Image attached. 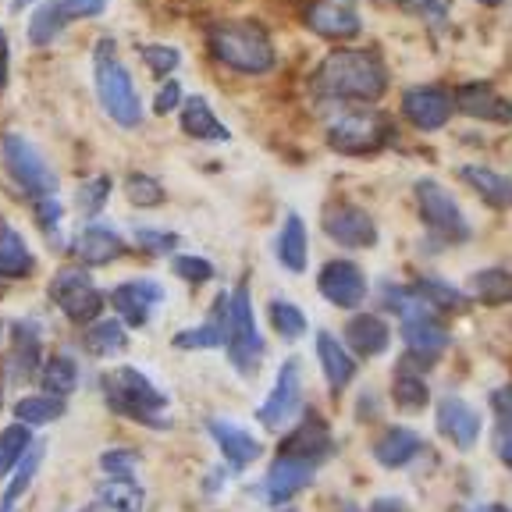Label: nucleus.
<instances>
[{
	"label": "nucleus",
	"mask_w": 512,
	"mask_h": 512,
	"mask_svg": "<svg viewBox=\"0 0 512 512\" xmlns=\"http://www.w3.org/2000/svg\"><path fill=\"white\" fill-rule=\"evenodd\" d=\"M107 11V0H43L40 8L29 18V43L32 47H47L57 40V32H64L72 22H86V18H100Z\"/></svg>",
	"instance_id": "9d476101"
},
{
	"label": "nucleus",
	"mask_w": 512,
	"mask_h": 512,
	"mask_svg": "<svg viewBox=\"0 0 512 512\" xmlns=\"http://www.w3.org/2000/svg\"><path fill=\"white\" fill-rule=\"evenodd\" d=\"M278 512H292V509H278Z\"/></svg>",
	"instance_id": "e2e57ef3"
},
{
	"label": "nucleus",
	"mask_w": 512,
	"mask_h": 512,
	"mask_svg": "<svg viewBox=\"0 0 512 512\" xmlns=\"http://www.w3.org/2000/svg\"><path fill=\"white\" fill-rule=\"evenodd\" d=\"M491 413H495V456L512 466V384L491 392Z\"/></svg>",
	"instance_id": "f704fd0d"
},
{
	"label": "nucleus",
	"mask_w": 512,
	"mask_h": 512,
	"mask_svg": "<svg viewBox=\"0 0 512 512\" xmlns=\"http://www.w3.org/2000/svg\"><path fill=\"white\" fill-rule=\"evenodd\" d=\"M104 399L114 413L128 416V420H136V424L157 427V431L168 427V416H164L168 395L160 392L157 384H153L139 367L111 370V374L104 377Z\"/></svg>",
	"instance_id": "20e7f679"
},
{
	"label": "nucleus",
	"mask_w": 512,
	"mask_h": 512,
	"mask_svg": "<svg viewBox=\"0 0 512 512\" xmlns=\"http://www.w3.org/2000/svg\"><path fill=\"white\" fill-rule=\"evenodd\" d=\"M224 306H228V296H221L214 303V320L200 324V328H185L175 335L178 349H217L224 345Z\"/></svg>",
	"instance_id": "4c0bfd02"
},
{
	"label": "nucleus",
	"mask_w": 512,
	"mask_h": 512,
	"mask_svg": "<svg viewBox=\"0 0 512 512\" xmlns=\"http://www.w3.org/2000/svg\"><path fill=\"white\" fill-rule=\"evenodd\" d=\"M0 153H4V168H8V175L15 178L18 189H22L32 203L43 200V196H57V175L50 171L43 153L36 150L29 139L11 132V136H4Z\"/></svg>",
	"instance_id": "0eeeda50"
},
{
	"label": "nucleus",
	"mask_w": 512,
	"mask_h": 512,
	"mask_svg": "<svg viewBox=\"0 0 512 512\" xmlns=\"http://www.w3.org/2000/svg\"><path fill=\"white\" fill-rule=\"evenodd\" d=\"M480 4H502V0H480Z\"/></svg>",
	"instance_id": "bf43d9fd"
},
{
	"label": "nucleus",
	"mask_w": 512,
	"mask_h": 512,
	"mask_svg": "<svg viewBox=\"0 0 512 512\" xmlns=\"http://www.w3.org/2000/svg\"><path fill=\"white\" fill-rule=\"evenodd\" d=\"M370 512H409V509L399 502V498H377V502L370 505Z\"/></svg>",
	"instance_id": "6e6d98bb"
},
{
	"label": "nucleus",
	"mask_w": 512,
	"mask_h": 512,
	"mask_svg": "<svg viewBox=\"0 0 512 512\" xmlns=\"http://www.w3.org/2000/svg\"><path fill=\"white\" fill-rule=\"evenodd\" d=\"M40 381H43V388H47V395L68 399V395H72L75 388H79V363H75L72 356L57 352V356H50V360L43 363Z\"/></svg>",
	"instance_id": "c9c22d12"
},
{
	"label": "nucleus",
	"mask_w": 512,
	"mask_h": 512,
	"mask_svg": "<svg viewBox=\"0 0 512 512\" xmlns=\"http://www.w3.org/2000/svg\"><path fill=\"white\" fill-rule=\"evenodd\" d=\"M171 274L189 285H207L214 278V264H210L207 256H192V253H178L171 256Z\"/></svg>",
	"instance_id": "49530a36"
},
{
	"label": "nucleus",
	"mask_w": 512,
	"mask_h": 512,
	"mask_svg": "<svg viewBox=\"0 0 512 512\" xmlns=\"http://www.w3.org/2000/svg\"><path fill=\"white\" fill-rule=\"evenodd\" d=\"M25 4H29V0H11V8H18V11H22Z\"/></svg>",
	"instance_id": "13d9d810"
},
{
	"label": "nucleus",
	"mask_w": 512,
	"mask_h": 512,
	"mask_svg": "<svg viewBox=\"0 0 512 512\" xmlns=\"http://www.w3.org/2000/svg\"><path fill=\"white\" fill-rule=\"evenodd\" d=\"M82 512H100V509H82Z\"/></svg>",
	"instance_id": "680f3d73"
},
{
	"label": "nucleus",
	"mask_w": 512,
	"mask_h": 512,
	"mask_svg": "<svg viewBox=\"0 0 512 512\" xmlns=\"http://www.w3.org/2000/svg\"><path fill=\"white\" fill-rule=\"evenodd\" d=\"M310 480H313V466L299 463V459L278 456L271 463V470H267L260 495H264L271 505H285V502H292V498H296Z\"/></svg>",
	"instance_id": "4be33fe9"
},
{
	"label": "nucleus",
	"mask_w": 512,
	"mask_h": 512,
	"mask_svg": "<svg viewBox=\"0 0 512 512\" xmlns=\"http://www.w3.org/2000/svg\"><path fill=\"white\" fill-rule=\"evenodd\" d=\"M136 246L150 256H164L178 246L175 232H160V228H136Z\"/></svg>",
	"instance_id": "8fccbe9b"
},
{
	"label": "nucleus",
	"mask_w": 512,
	"mask_h": 512,
	"mask_svg": "<svg viewBox=\"0 0 512 512\" xmlns=\"http://www.w3.org/2000/svg\"><path fill=\"white\" fill-rule=\"evenodd\" d=\"M160 303H164V288L150 278L121 281V285H114V292H111L114 313H118V320L128 324V328H143V324H150L153 310H157Z\"/></svg>",
	"instance_id": "f3484780"
},
{
	"label": "nucleus",
	"mask_w": 512,
	"mask_h": 512,
	"mask_svg": "<svg viewBox=\"0 0 512 512\" xmlns=\"http://www.w3.org/2000/svg\"><path fill=\"white\" fill-rule=\"evenodd\" d=\"M317 288L338 310H360L367 299V274L352 260H328L317 274Z\"/></svg>",
	"instance_id": "2eb2a0df"
},
{
	"label": "nucleus",
	"mask_w": 512,
	"mask_h": 512,
	"mask_svg": "<svg viewBox=\"0 0 512 512\" xmlns=\"http://www.w3.org/2000/svg\"><path fill=\"white\" fill-rule=\"evenodd\" d=\"M32 271H36V260H32L25 239L0 217V278L22 281V278H29Z\"/></svg>",
	"instance_id": "c85d7f7f"
},
{
	"label": "nucleus",
	"mask_w": 512,
	"mask_h": 512,
	"mask_svg": "<svg viewBox=\"0 0 512 512\" xmlns=\"http://www.w3.org/2000/svg\"><path fill=\"white\" fill-rule=\"evenodd\" d=\"M86 349L93 352V356H100V360L125 352L128 349L125 324H121V320H93L86 331Z\"/></svg>",
	"instance_id": "58836bf2"
},
{
	"label": "nucleus",
	"mask_w": 512,
	"mask_h": 512,
	"mask_svg": "<svg viewBox=\"0 0 512 512\" xmlns=\"http://www.w3.org/2000/svg\"><path fill=\"white\" fill-rule=\"evenodd\" d=\"M317 360H320V370H324V381H328L331 392L349 388L352 377H356V360H352V352L345 349V342H338L331 331H317Z\"/></svg>",
	"instance_id": "a878e982"
},
{
	"label": "nucleus",
	"mask_w": 512,
	"mask_h": 512,
	"mask_svg": "<svg viewBox=\"0 0 512 512\" xmlns=\"http://www.w3.org/2000/svg\"><path fill=\"white\" fill-rule=\"evenodd\" d=\"M0 395H4V381H0ZM0 406H4V399H0Z\"/></svg>",
	"instance_id": "052dcab7"
},
{
	"label": "nucleus",
	"mask_w": 512,
	"mask_h": 512,
	"mask_svg": "<svg viewBox=\"0 0 512 512\" xmlns=\"http://www.w3.org/2000/svg\"><path fill=\"white\" fill-rule=\"evenodd\" d=\"M392 345V331L384 324V317L377 313H356V317L345 324V349H352L363 360H377L384 356Z\"/></svg>",
	"instance_id": "5701e85b"
},
{
	"label": "nucleus",
	"mask_w": 512,
	"mask_h": 512,
	"mask_svg": "<svg viewBox=\"0 0 512 512\" xmlns=\"http://www.w3.org/2000/svg\"><path fill=\"white\" fill-rule=\"evenodd\" d=\"M32 448V434L25 424H11L0 431V477H8L18 463L25 459V452Z\"/></svg>",
	"instance_id": "37998d69"
},
{
	"label": "nucleus",
	"mask_w": 512,
	"mask_h": 512,
	"mask_svg": "<svg viewBox=\"0 0 512 512\" xmlns=\"http://www.w3.org/2000/svg\"><path fill=\"white\" fill-rule=\"evenodd\" d=\"M402 342H406V360L416 363L420 370H427L448 349L452 335H448V328L431 310H424L402 320Z\"/></svg>",
	"instance_id": "ddd939ff"
},
{
	"label": "nucleus",
	"mask_w": 512,
	"mask_h": 512,
	"mask_svg": "<svg viewBox=\"0 0 512 512\" xmlns=\"http://www.w3.org/2000/svg\"><path fill=\"white\" fill-rule=\"evenodd\" d=\"M11 381H29L36 370H43L40 363V324H29V320H18L15 324V345H11L8 356Z\"/></svg>",
	"instance_id": "cd10ccee"
},
{
	"label": "nucleus",
	"mask_w": 512,
	"mask_h": 512,
	"mask_svg": "<svg viewBox=\"0 0 512 512\" xmlns=\"http://www.w3.org/2000/svg\"><path fill=\"white\" fill-rule=\"evenodd\" d=\"M299 406H303V363L288 360V363H281L278 381H274L264 406L256 409V420L264 427H271V431H281V427L299 413Z\"/></svg>",
	"instance_id": "f8f14e48"
},
{
	"label": "nucleus",
	"mask_w": 512,
	"mask_h": 512,
	"mask_svg": "<svg viewBox=\"0 0 512 512\" xmlns=\"http://www.w3.org/2000/svg\"><path fill=\"white\" fill-rule=\"evenodd\" d=\"M452 104L459 114L473 121H491V125H509L512 121V104L488 82H466L452 93Z\"/></svg>",
	"instance_id": "6ab92c4d"
},
{
	"label": "nucleus",
	"mask_w": 512,
	"mask_h": 512,
	"mask_svg": "<svg viewBox=\"0 0 512 512\" xmlns=\"http://www.w3.org/2000/svg\"><path fill=\"white\" fill-rule=\"evenodd\" d=\"M434 424H438V434L445 441H452L456 448H473L480 438V413L459 395H448V399L438 402V413H434Z\"/></svg>",
	"instance_id": "aec40b11"
},
{
	"label": "nucleus",
	"mask_w": 512,
	"mask_h": 512,
	"mask_svg": "<svg viewBox=\"0 0 512 512\" xmlns=\"http://www.w3.org/2000/svg\"><path fill=\"white\" fill-rule=\"evenodd\" d=\"M452 111H456L452 93L441 86H413L402 93V118L416 132H438V128H445Z\"/></svg>",
	"instance_id": "dca6fc26"
},
{
	"label": "nucleus",
	"mask_w": 512,
	"mask_h": 512,
	"mask_svg": "<svg viewBox=\"0 0 512 512\" xmlns=\"http://www.w3.org/2000/svg\"><path fill=\"white\" fill-rule=\"evenodd\" d=\"M93 79H96V96L104 114L121 128H136L143 121V100L136 93V82L128 75L125 61L118 57V43L100 40L93 50Z\"/></svg>",
	"instance_id": "7ed1b4c3"
},
{
	"label": "nucleus",
	"mask_w": 512,
	"mask_h": 512,
	"mask_svg": "<svg viewBox=\"0 0 512 512\" xmlns=\"http://www.w3.org/2000/svg\"><path fill=\"white\" fill-rule=\"evenodd\" d=\"M207 50L217 64L239 75H267L278 64L271 32L260 22H214L207 29Z\"/></svg>",
	"instance_id": "f03ea898"
},
{
	"label": "nucleus",
	"mask_w": 512,
	"mask_h": 512,
	"mask_svg": "<svg viewBox=\"0 0 512 512\" xmlns=\"http://www.w3.org/2000/svg\"><path fill=\"white\" fill-rule=\"evenodd\" d=\"M207 431H210V438L217 441L224 463L232 466V470H246V466L256 463V456H260V441H256L242 424H235V420L214 416V420L207 424Z\"/></svg>",
	"instance_id": "412c9836"
},
{
	"label": "nucleus",
	"mask_w": 512,
	"mask_h": 512,
	"mask_svg": "<svg viewBox=\"0 0 512 512\" xmlns=\"http://www.w3.org/2000/svg\"><path fill=\"white\" fill-rule=\"evenodd\" d=\"M111 178L107 175H93V178H86V182L79 185V192H75V200H79V210L86 217H93V214H100V210L107 207V200H111Z\"/></svg>",
	"instance_id": "a18cd8bd"
},
{
	"label": "nucleus",
	"mask_w": 512,
	"mask_h": 512,
	"mask_svg": "<svg viewBox=\"0 0 512 512\" xmlns=\"http://www.w3.org/2000/svg\"><path fill=\"white\" fill-rule=\"evenodd\" d=\"M32 217H36V224H40V232L54 239L57 224H61V217H64L61 200H57V196H43V200H36L32 203Z\"/></svg>",
	"instance_id": "603ef678"
},
{
	"label": "nucleus",
	"mask_w": 512,
	"mask_h": 512,
	"mask_svg": "<svg viewBox=\"0 0 512 512\" xmlns=\"http://www.w3.org/2000/svg\"><path fill=\"white\" fill-rule=\"evenodd\" d=\"M72 253L86 267H104L125 253V239L114 232L111 224H86L72 242Z\"/></svg>",
	"instance_id": "b1692460"
},
{
	"label": "nucleus",
	"mask_w": 512,
	"mask_h": 512,
	"mask_svg": "<svg viewBox=\"0 0 512 512\" xmlns=\"http://www.w3.org/2000/svg\"><path fill=\"white\" fill-rule=\"evenodd\" d=\"M224 349H228V360L239 374H256L260 360H264V335L256 328V313L253 299H249V288L239 285L228 296L224 306Z\"/></svg>",
	"instance_id": "39448f33"
},
{
	"label": "nucleus",
	"mask_w": 512,
	"mask_h": 512,
	"mask_svg": "<svg viewBox=\"0 0 512 512\" xmlns=\"http://www.w3.org/2000/svg\"><path fill=\"white\" fill-rule=\"evenodd\" d=\"M331 452H335V438H331L328 424H324L320 413H306L303 420H299V427H292L278 445V456L299 459V463H306V466L324 463Z\"/></svg>",
	"instance_id": "4468645a"
},
{
	"label": "nucleus",
	"mask_w": 512,
	"mask_h": 512,
	"mask_svg": "<svg viewBox=\"0 0 512 512\" xmlns=\"http://www.w3.org/2000/svg\"><path fill=\"white\" fill-rule=\"evenodd\" d=\"M100 466H104L107 477H132L139 466V456L132 448H107L104 456H100Z\"/></svg>",
	"instance_id": "09e8293b"
},
{
	"label": "nucleus",
	"mask_w": 512,
	"mask_h": 512,
	"mask_svg": "<svg viewBox=\"0 0 512 512\" xmlns=\"http://www.w3.org/2000/svg\"><path fill=\"white\" fill-rule=\"evenodd\" d=\"M50 299L75 324H93L104 313V292L96 288V281L82 267H61L50 278Z\"/></svg>",
	"instance_id": "1a4fd4ad"
},
{
	"label": "nucleus",
	"mask_w": 512,
	"mask_h": 512,
	"mask_svg": "<svg viewBox=\"0 0 512 512\" xmlns=\"http://www.w3.org/2000/svg\"><path fill=\"white\" fill-rule=\"evenodd\" d=\"M466 288H470V296L484 306H509L512 303V271L509 267L477 271V274H470Z\"/></svg>",
	"instance_id": "473e14b6"
},
{
	"label": "nucleus",
	"mask_w": 512,
	"mask_h": 512,
	"mask_svg": "<svg viewBox=\"0 0 512 512\" xmlns=\"http://www.w3.org/2000/svg\"><path fill=\"white\" fill-rule=\"evenodd\" d=\"M424 438L409 427H388L381 438L374 441V459L384 466V470H399V466H409L420 452H424Z\"/></svg>",
	"instance_id": "bb28decb"
},
{
	"label": "nucleus",
	"mask_w": 512,
	"mask_h": 512,
	"mask_svg": "<svg viewBox=\"0 0 512 512\" xmlns=\"http://www.w3.org/2000/svg\"><path fill=\"white\" fill-rule=\"evenodd\" d=\"M267 317H271V324H274V331H278L285 342H296V338H303L306 335V313L299 310L296 303H288V299H271L267 303Z\"/></svg>",
	"instance_id": "79ce46f5"
},
{
	"label": "nucleus",
	"mask_w": 512,
	"mask_h": 512,
	"mask_svg": "<svg viewBox=\"0 0 512 512\" xmlns=\"http://www.w3.org/2000/svg\"><path fill=\"white\" fill-rule=\"evenodd\" d=\"M178 118H182V132L196 143H228L232 139L228 125L217 118L214 107L203 96H185V104L178 107Z\"/></svg>",
	"instance_id": "393cba45"
},
{
	"label": "nucleus",
	"mask_w": 512,
	"mask_h": 512,
	"mask_svg": "<svg viewBox=\"0 0 512 512\" xmlns=\"http://www.w3.org/2000/svg\"><path fill=\"white\" fill-rule=\"evenodd\" d=\"M459 178L477 192L480 200H488L491 207H512V178H505L502 171L463 164V168H459Z\"/></svg>",
	"instance_id": "2f4dec72"
},
{
	"label": "nucleus",
	"mask_w": 512,
	"mask_h": 512,
	"mask_svg": "<svg viewBox=\"0 0 512 512\" xmlns=\"http://www.w3.org/2000/svg\"><path fill=\"white\" fill-rule=\"evenodd\" d=\"M306 25L324 40H356L363 32V18L352 0H313L306 8Z\"/></svg>",
	"instance_id": "a211bd4d"
},
{
	"label": "nucleus",
	"mask_w": 512,
	"mask_h": 512,
	"mask_svg": "<svg viewBox=\"0 0 512 512\" xmlns=\"http://www.w3.org/2000/svg\"><path fill=\"white\" fill-rule=\"evenodd\" d=\"M395 4L427 25H445V18H448L445 0H395Z\"/></svg>",
	"instance_id": "3c124183"
},
{
	"label": "nucleus",
	"mask_w": 512,
	"mask_h": 512,
	"mask_svg": "<svg viewBox=\"0 0 512 512\" xmlns=\"http://www.w3.org/2000/svg\"><path fill=\"white\" fill-rule=\"evenodd\" d=\"M8 86V36L0 29V89Z\"/></svg>",
	"instance_id": "5fc2aeb1"
},
{
	"label": "nucleus",
	"mask_w": 512,
	"mask_h": 512,
	"mask_svg": "<svg viewBox=\"0 0 512 512\" xmlns=\"http://www.w3.org/2000/svg\"><path fill=\"white\" fill-rule=\"evenodd\" d=\"M416 210H420V221L427 224V232L438 235L441 242L470 239V224H466L456 196L441 182H434V178H420L416 182Z\"/></svg>",
	"instance_id": "6e6552de"
},
{
	"label": "nucleus",
	"mask_w": 512,
	"mask_h": 512,
	"mask_svg": "<svg viewBox=\"0 0 512 512\" xmlns=\"http://www.w3.org/2000/svg\"><path fill=\"white\" fill-rule=\"evenodd\" d=\"M121 189H125V200L132 207H160L164 203V185L153 175H146V171H132Z\"/></svg>",
	"instance_id": "c03bdc74"
},
{
	"label": "nucleus",
	"mask_w": 512,
	"mask_h": 512,
	"mask_svg": "<svg viewBox=\"0 0 512 512\" xmlns=\"http://www.w3.org/2000/svg\"><path fill=\"white\" fill-rule=\"evenodd\" d=\"M413 292L420 296V303L427 306L431 313H456L466 306V296L459 292L456 285H448L441 278H420L413 285Z\"/></svg>",
	"instance_id": "e433bc0d"
},
{
	"label": "nucleus",
	"mask_w": 512,
	"mask_h": 512,
	"mask_svg": "<svg viewBox=\"0 0 512 512\" xmlns=\"http://www.w3.org/2000/svg\"><path fill=\"white\" fill-rule=\"evenodd\" d=\"M15 416L25 427L54 424L57 416H64V399H57V395H25V399L15 402Z\"/></svg>",
	"instance_id": "a19ab883"
},
{
	"label": "nucleus",
	"mask_w": 512,
	"mask_h": 512,
	"mask_svg": "<svg viewBox=\"0 0 512 512\" xmlns=\"http://www.w3.org/2000/svg\"><path fill=\"white\" fill-rule=\"evenodd\" d=\"M310 89L324 100L370 107L388 93V68L370 50H331L310 72Z\"/></svg>",
	"instance_id": "f257e3e1"
},
{
	"label": "nucleus",
	"mask_w": 512,
	"mask_h": 512,
	"mask_svg": "<svg viewBox=\"0 0 512 512\" xmlns=\"http://www.w3.org/2000/svg\"><path fill=\"white\" fill-rule=\"evenodd\" d=\"M182 104H185V93H182V82H178V79H168L164 86L157 89V96H153V111H157V114H171V111H178Z\"/></svg>",
	"instance_id": "864d4df0"
},
{
	"label": "nucleus",
	"mask_w": 512,
	"mask_h": 512,
	"mask_svg": "<svg viewBox=\"0 0 512 512\" xmlns=\"http://www.w3.org/2000/svg\"><path fill=\"white\" fill-rule=\"evenodd\" d=\"M306 253H310V235H306V221L299 214H288L278 232V264L292 274L306 271Z\"/></svg>",
	"instance_id": "7c9ffc66"
},
{
	"label": "nucleus",
	"mask_w": 512,
	"mask_h": 512,
	"mask_svg": "<svg viewBox=\"0 0 512 512\" xmlns=\"http://www.w3.org/2000/svg\"><path fill=\"white\" fill-rule=\"evenodd\" d=\"M43 452H47V445H36V441H32V448L25 452L22 463H18L15 477H11V484L4 488V498H0V512H11L18 505V498H22L25 491L32 488V477H36V470H40Z\"/></svg>",
	"instance_id": "ea45409f"
},
{
	"label": "nucleus",
	"mask_w": 512,
	"mask_h": 512,
	"mask_svg": "<svg viewBox=\"0 0 512 512\" xmlns=\"http://www.w3.org/2000/svg\"><path fill=\"white\" fill-rule=\"evenodd\" d=\"M139 54L153 75H171L182 64V54L175 47H164V43H146V47H139Z\"/></svg>",
	"instance_id": "de8ad7c7"
},
{
	"label": "nucleus",
	"mask_w": 512,
	"mask_h": 512,
	"mask_svg": "<svg viewBox=\"0 0 512 512\" xmlns=\"http://www.w3.org/2000/svg\"><path fill=\"white\" fill-rule=\"evenodd\" d=\"M470 512H509L505 505H477V509H470Z\"/></svg>",
	"instance_id": "4d7b16f0"
},
{
	"label": "nucleus",
	"mask_w": 512,
	"mask_h": 512,
	"mask_svg": "<svg viewBox=\"0 0 512 512\" xmlns=\"http://www.w3.org/2000/svg\"><path fill=\"white\" fill-rule=\"evenodd\" d=\"M392 399L402 413H420L427 409V399H431V388H427V377L424 370L416 367V363L402 360L395 367V381H392Z\"/></svg>",
	"instance_id": "c756f323"
},
{
	"label": "nucleus",
	"mask_w": 512,
	"mask_h": 512,
	"mask_svg": "<svg viewBox=\"0 0 512 512\" xmlns=\"http://www.w3.org/2000/svg\"><path fill=\"white\" fill-rule=\"evenodd\" d=\"M96 498L111 512H143L146 491L139 488L132 477H107L104 484L96 488Z\"/></svg>",
	"instance_id": "72a5a7b5"
},
{
	"label": "nucleus",
	"mask_w": 512,
	"mask_h": 512,
	"mask_svg": "<svg viewBox=\"0 0 512 512\" xmlns=\"http://www.w3.org/2000/svg\"><path fill=\"white\" fill-rule=\"evenodd\" d=\"M388 139H392V121H388V114L370 111V107H352V111H342L328 125L331 150L349 153V157H363V153L381 150Z\"/></svg>",
	"instance_id": "423d86ee"
},
{
	"label": "nucleus",
	"mask_w": 512,
	"mask_h": 512,
	"mask_svg": "<svg viewBox=\"0 0 512 512\" xmlns=\"http://www.w3.org/2000/svg\"><path fill=\"white\" fill-rule=\"evenodd\" d=\"M320 228L335 246L342 249H374L377 246V224L356 203H328L320 214Z\"/></svg>",
	"instance_id": "9b49d317"
}]
</instances>
